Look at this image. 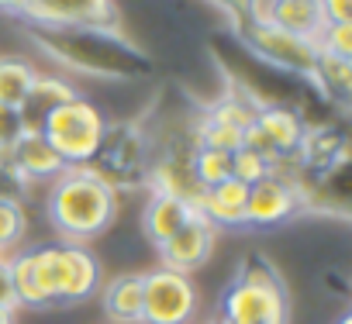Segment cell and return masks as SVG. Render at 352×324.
I'll use <instances>...</instances> for the list:
<instances>
[{
	"mask_svg": "<svg viewBox=\"0 0 352 324\" xmlns=\"http://www.w3.org/2000/svg\"><path fill=\"white\" fill-rule=\"evenodd\" d=\"M90 170L114 190V194H135L148 187L152 170V138L142 121H114L104 124L100 145L90 159Z\"/></svg>",
	"mask_w": 352,
	"mask_h": 324,
	"instance_id": "4",
	"label": "cell"
},
{
	"mask_svg": "<svg viewBox=\"0 0 352 324\" xmlns=\"http://www.w3.org/2000/svg\"><path fill=\"white\" fill-rule=\"evenodd\" d=\"M208 324H225V321H208Z\"/></svg>",
	"mask_w": 352,
	"mask_h": 324,
	"instance_id": "35",
	"label": "cell"
},
{
	"mask_svg": "<svg viewBox=\"0 0 352 324\" xmlns=\"http://www.w3.org/2000/svg\"><path fill=\"white\" fill-rule=\"evenodd\" d=\"M214 235H218V228L197 211L169 242L159 245V266L190 276L194 269L208 266V259L214 252Z\"/></svg>",
	"mask_w": 352,
	"mask_h": 324,
	"instance_id": "14",
	"label": "cell"
},
{
	"mask_svg": "<svg viewBox=\"0 0 352 324\" xmlns=\"http://www.w3.org/2000/svg\"><path fill=\"white\" fill-rule=\"evenodd\" d=\"M270 173H276L270 162L256 152V148H249V145H242V148H235L232 152V176L239 180V183H245V187H252V183H259L263 176H270Z\"/></svg>",
	"mask_w": 352,
	"mask_h": 324,
	"instance_id": "24",
	"label": "cell"
},
{
	"mask_svg": "<svg viewBox=\"0 0 352 324\" xmlns=\"http://www.w3.org/2000/svg\"><path fill=\"white\" fill-rule=\"evenodd\" d=\"M304 128L307 124L300 121L297 111L280 107V104H263L259 114H256V121H252V128L245 131V141L242 145L256 148L273 170H283V166H290L294 155H297V145L304 138Z\"/></svg>",
	"mask_w": 352,
	"mask_h": 324,
	"instance_id": "8",
	"label": "cell"
},
{
	"mask_svg": "<svg viewBox=\"0 0 352 324\" xmlns=\"http://www.w3.org/2000/svg\"><path fill=\"white\" fill-rule=\"evenodd\" d=\"M73 97H80V93L73 90V83H66L63 76H45V73H38L35 83H32V90L25 93V100L18 104V114H21L25 131H42V124L49 121V114H56V111H59L66 100H73Z\"/></svg>",
	"mask_w": 352,
	"mask_h": 324,
	"instance_id": "16",
	"label": "cell"
},
{
	"mask_svg": "<svg viewBox=\"0 0 352 324\" xmlns=\"http://www.w3.org/2000/svg\"><path fill=\"white\" fill-rule=\"evenodd\" d=\"M307 80L318 86V93L331 107H338V111L349 107V100H352V59H342V56L318 49V59H314V69Z\"/></svg>",
	"mask_w": 352,
	"mask_h": 324,
	"instance_id": "20",
	"label": "cell"
},
{
	"mask_svg": "<svg viewBox=\"0 0 352 324\" xmlns=\"http://www.w3.org/2000/svg\"><path fill=\"white\" fill-rule=\"evenodd\" d=\"M270 25L294 32L300 38H318L324 28V14H321V0H263V14Z\"/></svg>",
	"mask_w": 352,
	"mask_h": 324,
	"instance_id": "17",
	"label": "cell"
},
{
	"mask_svg": "<svg viewBox=\"0 0 352 324\" xmlns=\"http://www.w3.org/2000/svg\"><path fill=\"white\" fill-rule=\"evenodd\" d=\"M197 314V286L187 273L155 266L142 273V324H187Z\"/></svg>",
	"mask_w": 352,
	"mask_h": 324,
	"instance_id": "7",
	"label": "cell"
},
{
	"mask_svg": "<svg viewBox=\"0 0 352 324\" xmlns=\"http://www.w3.org/2000/svg\"><path fill=\"white\" fill-rule=\"evenodd\" d=\"M11 162L28 183H45V180H56L63 170H69L42 131H25L11 148Z\"/></svg>",
	"mask_w": 352,
	"mask_h": 324,
	"instance_id": "15",
	"label": "cell"
},
{
	"mask_svg": "<svg viewBox=\"0 0 352 324\" xmlns=\"http://www.w3.org/2000/svg\"><path fill=\"white\" fill-rule=\"evenodd\" d=\"M38 69L28 62V59H18V56H0V104H11L18 107L25 100V93L32 90Z\"/></svg>",
	"mask_w": 352,
	"mask_h": 324,
	"instance_id": "22",
	"label": "cell"
},
{
	"mask_svg": "<svg viewBox=\"0 0 352 324\" xmlns=\"http://www.w3.org/2000/svg\"><path fill=\"white\" fill-rule=\"evenodd\" d=\"M25 135V124H21V114L18 107L11 104H0V152H11L14 141Z\"/></svg>",
	"mask_w": 352,
	"mask_h": 324,
	"instance_id": "29",
	"label": "cell"
},
{
	"mask_svg": "<svg viewBox=\"0 0 352 324\" xmlns=\"http://www.w3.org/2000/svg\"><path fill=\"white\" fill-rule=\"evenodd\" d=\"M245 200H249V187L232 176V180L204 190L197 200V211L214 228H245Z\"/></svg>",
	"mask_w": 352,
	"mask_h": 324,
	"instance_id": "19",
	"label": "cell"
},
{
	"mask_svg": "<svg viewBox=\"0 0 352 324\" xmlns=\"http://www.w3.org/2000/svg\"><path fill=\"white\" fill-rule=\"evenodd\" d=\"M218 321L225 324H287L290 321V290L276 266L252 252L235 283L218 300Z\"/></svg>",
	"mask_w": 352,
	"mask_h": 324,
	"instance_id": "3",
	"label": "cell"
},
{
	"mask_svg": "<svg viewBox=\"0 0 352 324\" xmlns=\"http://www.w3.org/2000/svg\"><path fill=\"white\" fill-rule=\"evenodd\" d=\"M349 162V135L342 124H311L294 155V170L300 176H324Z\"/></svg>",
	"mask_w": 352,
	"mask_h": 324,
	"instance_id": "13",
	"label": "cell"
},
{
	"mask_svg": "<svg viewBox=\"0 0 352 324\" xmlns=\"http://www.w3.org/2000/svg\"><path fill=\"white\" fill-rule=\"evenodd\" d=\"M104 317L114 324H142V273H121L104 286Z\"/></svg>",
	"mask_w": 352,
	"mask_h": 324,
	"instance_id": "21",
	"label": "cell"
},
{
	"mask_svg": "<svg viewBox=\"0 0 352 324\" xmlns=\"http://www.w3.org/2000/svg\"><path fill=\"white\" fill-rule=\"evenodd\" d=\"M104 124H107L104 114L90 100L73 97L56 114H49V121L42 124V135L49 138V145L59 152L66 166H90L104 135Z\"/></svg>",
	"mask_w": 352,
	"mask_h": 324,
	"instance_id": "5",
	"label": "cell"
},
{
	"mask_svg": "<svg viewBox=\"0 0 352 324\" xmlns=\"http://www.w3.org/2000/svg\"><path fill=\"white\" fill-rule=\"evenodd\" d=\"M194 176H197L201 190H211V187L232 180V152L197 148V152H194Z\"/></svg>",
	"mask_w": 352,
	"mask_h": 324,
	"instance_id": "23",
	"label": "cell"
},
{
	"mask_svg": "<svg viewBox=\"0 0 352 324\" xmlns=\"http://www.w3.org/2000/svg\"><path fill=\"white\" fill-rule=\"evenodd\" d=\"M208 4H214L235 28L263 14V0H208Z\"/></svg>",
	"mask_w": 352,
	"mask_h": 324,
	"instance_id": "28",
	"label": "cell"
},
{
	"mask_svg": "<svg viewBox=\"0 0 352 324\" xmlns=\"http://www.w3.org/2000/svg\"><path fill=\"white\" fill-rule=\"evenodd\" d=\"M197 214L194 204L180 200V197H169V194H152V200L145 204L142 211V228H145V238L159 248L162 242H169L176 231H180L190 218Z\"/></svg>",
	"mask_w": 352,
	"mask_h": 324,
	"instance_id": "18",
	"label": "cell"
},
{
	"mask_svg": "<svg viewBox=\"0 0 352 324\" xmlns=\"http://www.w3.org/2000/svg\"><path fill=\"white\" fill-rule=\"evenodd\" d=\"M338 324H352V314H342V317H338Z\"/></svg>",
	"mask_w": 352,
	"mask_h": 324,
	"instance_id": "33",
	"label": "cell"
},
{
	"mask_svg": "<svg viewBox=\"0 0 352 324\" xmlns=\"http://www.w3.org/2000/svg\"><path fill=\"white\" fill-rule=\"evenodd\" d=\"M21 32L63 69L97 76V80H142L155 69L152 56L135 45L121 28H87V25H35L21 21Z\"/></svg>",
	"mask_w": 352,
	"mask_h": 324,
	"instance_id": "1",
	"label": "cell"
},
{
	"mask_svg": "<svg viewBox=\"0 0 352 324\" xmlns=\"http://www.w3.org/2000/svg\"><path fill=\"white\" fill-rule=\"evenodd\" d=\"M239 42L259 59L266 62L270 69H280L287 76H297V80H307L311 69H314V59H318V45L311 38H300L294 32H283L276 25H270L266 18H252L245 25L235 28Z\"/></svg>",
	"mask_w": 352,
	"mask_h": 324,
	"instance_id": "6",
	"label": "cell"
},
{
	"mask_svg": "<svg viewBox=\"0 0 352 324\" xmlns=\"http://www.w3.org/2000/svg\"><path fill=\"white\" fill-rule=\"evenodd\" d=\"M25 8H28V0H0V14H8V18H25Z\"/></svg>",
	"mask_w": 352,
	"mask_h": 324,
	"instance_id": "32",
	"label": "cell"
},
{
	"mask_svg": "<svg viewBox=\"0 0 352 324\" xmlns=\"http://www.w3.org/2000/svg\"><path fill=\"white\" fill-rule=\"evenodd\" d=\"M45 218L63 242H90L104 235L118 218V194L90 170L69 166L52 180Z\"/></svg>",
	"mask_w": 352,
	"mask_h": 324,
	"instance_id": "2",
	"label": "cell"
},
{
	"mask_svg": "<svg viewBox=\"0 0 352 324\" xmlns=\"http://www.w3.org/2000/svg\"><path fill=\"white\" fill-rule=\"evenodd\" d=\"M100 290L97 255L80 242H56V300L80 303Z\"/></svg>",
	"mask_w": 352,
	"mask_h": 324,
	"instance_id": "11",
	"label": "cell"
},
{
	"mask_svg": "<svg viewBox=\"0 0 352 324\" xmlns=\"http://www.w3.org/2000/svg\"><path fill=\"white\" fill-rule=\"evenodd\" d=\"M0 324H11V317H0Z\"/></svg>",
	"mask_w": 352,
	"mask_h": 324,
	"instance_id": "34",
	"label": "cell"
},
{
	"mask_svg": "<svg viewBox=\"0 0 352 324\" xmlns=\"http://www.w3.org/2000/svg\"><path fill=\"white\" fill-rule=\"evenodd\" d=\"M28 231V218H25V207L21 204H8L0 200V255L8 248H14Z\"/></svg>",
	"mask_w": 352,
	"mask_h": 324,
	"instance_id": "25",
	"label": "cell"
},
{
	"mask_svg": "<svg viewBox=\"0 0 352 324\" xmlns=\"http://www.w3.org/2000/svg\"><path fill=\"white\" fill-rule=\"evenodd\" d=\"M28 190H32V183L18 173V166L11 162V152H0V200L21 204V207H25Z\"/></svg>",
	"mask_w": 352,
	"mask_h": 324,
	"instance_id": "26",
	"label": "cell"
},
{
	"mask_svg": "<svg viewBox=\"0 0 352 324\" xmlns=\"http://www.w3.org/2000/svg\"><path fill=\"white\" fill-rule=\"evenodd\" d=\"M300 190L290 176V166L263 176L259 183L249 187V200H245V224L252 228H280L287 224L297 211H300Z\"/></svg>",
	"mask_w": 352,
	"mask_h": 324,
	"instance_id": "10",
	"label": "cell"
},
{
	"mask_svg": "<svg viewBox=\"0 0 352 324\" xmlns=\"http://www.w3.org/2000/svg\"><path fill=\"white\" fill-rule=\"evenodd\" d=\"M35 25H87V28H121L114 0H28L25 18Z\"/></svg>",
	"mask_w": 352,
	"mask_h": 324,
	"instance_id": "12",
	"label": "cell"
},
{
	"mask_svg": "<svg viewBox=\"0 0 352 324\" xmlns=\"http://www.w3.org/2000/svg\"><path fill=\"white\" fill-rule=\"evenodd\" d=\"M314 45H318L321 52L352 59V25H324L321 35L314 38Z\"/></svg>",
	"mask_w": 352,
	"mask_h": 324,
	"instance_id": "27",
	"label": "cell"
},
{
	"mask_svg": "<svg viewBox=\"0 0 352 324\" xmlns=\"http://www.w3.org/2000/svg\"><path fill=\"white\" fill-rule=\"evenodd\" d=\"M8 269H11L18 307H32V310L59 307V300H56V242L14 252L8 259Z\"/></svg>",
	"mask_w": 352,
	"mask_h": 324,
	"instance_id": "9",
	"label": "cell"
},
{
	"mask_svg": "<svg viewBox=\"0 0 352 324\" xmlns=\"http://www.w3.org/2000/svg\"><path fill=\"white\" fill-rule=\"evenodd\" d=\"M14 310H18V297H14L11 269H8V259L0 255V314H14Z\"/></svg>",
	"mask_w": 352,
	"mask_h": 324,
	"instance_id": "30",
	"label": "cell"
},
{
	"mask_svg": "<svg viewBox=\"0 0 352 324\" xmlns=\"http://www.w3.org/2000/svg\"><path fill=\"white\" fill-rule=\"evenodd\" d=\"M324 25H352V0H321Z\"/></svg>",
	"mask_w": 352,
	"mask_h": 324,
	"instance_id": "31",
	"label": "cell"
}]
</instances>
